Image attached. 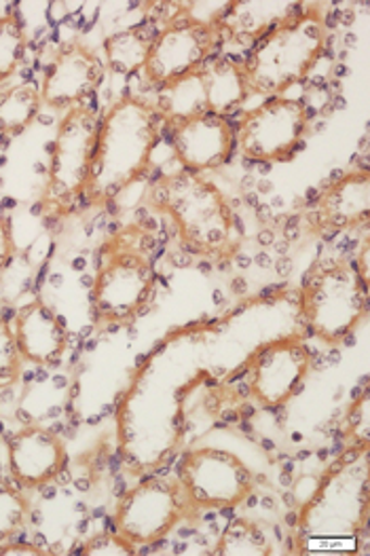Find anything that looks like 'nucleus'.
<instances>
[{
	"label": "nucleus",
	"mask_w": 370,
	"mask_h": 556,
	"mask_svg": "<svg viewBox=\"0 0 370 556\" xmlns=\"http://www.w3.org/2000/svg\"><path fill=\"white\" fill-rule=\"evenodd\" d=\"M369 169L349 172L329 185L316 201V223L329 231H347L369 223Z\"/></svg>",
	"instance_id": "17"
},
{
	"label": "nucleus",
	"mask_w": 370,
	"mask_h": 556,
	"mask_svg": "<svg viewBox=\"0 0 370 556\" xmlns=\"http://www.w3.org/2000/svg\"><path fill=\"white\" fill-rule=\"evenodd\" d=\"M151 201L171 218L184 248L204 256H225L235 245V214L225 193L204 174L180 169L162 176Z\"/></svg>",
	"instance_id": "3"
},
{
	"label": "nucleus",
	"mask_w": 370,
	"mask_h": 556,
	"mask_svg": "<svg viewBox=\"0 0 370 556\" xmlns=\"http://www.w3.org/2000/svg\"><path fill=\"white\" fill-rule=\"evenodd\" d=\"M214 555L269 556L273 555V546L258 525L246 518H238L220 535Z\"/></svg>",
	"instance_id": "23"
},
{
	"label": "nucleus",
	"mask_w": 370,
	"mask_h": 556,
	"mask_svg": "<svg viewBox=\"0 0 370 556\" xmlns=\"http://www.w3.org/2000/svg\"><path fill=\"white\" fill-rule=\"evenodd\" d=\"M307 125L309 113L301 100L276 96L244 115L235 147L244 160L282 163L301 149Z\"/></svg>",
	"instance_id": "10"
},
{
	"label": "nucleus",
	"mask_w": 370,
	"mask_h": 556,
	"mask_svg": "<svg viewBox=\"0 0 370 556\" xmlns=\"http://www.w3.org/2000/svg\"><path fill=\"white\" fill-rule=\"evenodd\" d=\"M100 117L87 106L66 113L60 123L47 172L44 198L60 212H68L85 195L98 142Z\"/></svg>",
	"instance_id": "7"
},
{
	"label": "nucleus",
	"mask_w": 370,
	"mask_h": 556,
	"mask_svg": "<svg viewBox=\"0 0 370 556\" xmlns=\"http://www.w3.org/2000/svg\"><path fill=\"white\" fill-rule=\"evenodd\" d=\"M178 480L191 510H229L244 504L254 478L246 464L220 448L189 451L178 468Z\"/></svg>",
	"instance_id": "8"
},
{
	"label": "nucleus",
	"mask_w": 370,
	"mask_h": 556,
	"mask_svg": "<svg viewBox=\"0 0 370 556\" xmlns=\"http://www.w3.org/2000/svg\"><path fill=\"white\" fill-rule=\"evenodd\" d=\"M171 149L182 169L206 174L222 167L235 151V131L218 115L171 123Z\"/></svg>",
	"instance_id": "13"
},
{
	"label": "nucleus",
	"mask_w": 370,
	"mask_h": 556,
	"mask_svg": "<svg viewBox=\"0 0 370 556\" xmlns=\"http://www.w3.org/2000/svg\"><path fill=\"white\" fill-rule=\"evenodd\" d=\"M155 106L125 96L100 119L89 182L82 198L93 205L119 198L149 167L162 138V121Z\"/></svg>",
	"instance_id": "2"
},
{
	"label": "nucleus",
	"mask_w": 370,
	"mask_h": 556,
	"mask_svg": "<svg viewBox=\"0 0 370 556\" xmlns=\"http://www.w3.org/2000/svg\"><path fill=\"white\" fill-rule=\"evenodd\" d=\"M9 472L15 482L28 489L60 477L66 466V446L62 438L41 426H28L9 440Z\"/></svg>",
	"instance_id": "15"
},
{
	"label": "nucleus",
	"mask_w": 370,
	"mask_h": 556,
	"mask_svg": "<svg viewBox=\"0 0 370 556\" xmlns=\"http://www.w3.org/2000/svg\"><path fill=\"white\" fill-rule=\"evenodd\" d=\"M13 332L20 354L39 366H58L68 348V330L62 318L42 301H33L20 309Z\"/></svg>",
	"instance_id": "16"
},
{
	"label": "nucleus",
	"mask_w": 370,
	"mask_h": 556,
	"mask_svg": "<svg viewBox=\"0 0 370 556\" xmlns=\"http://www.w3.org/2000/svg\"><path fill=\"white\" fill-rule=\"evenodd\" d=\"M26 45L28 39L22 22L13 13L0 17V83L20 68L26 55Z\"/></svg>",
	"instance_id": "24"
},
{
	"label": "nucleus",
	"mask_w": 370,
	"mask_h": 556,
	"mask_svg": "<svg viewBox=\"0 0 370 556\" xmlns=\"http://www.w3.org/2000/svg\"><path fill=\"white\" fill-rule=\"evenodd\" d=\"M85 556H133L136 546L125 540L119 531H104L89 540L82 548Z\"/></svg>",
	"instance_id": "28"
},
{
	"label": "nucleus",
	"mask_w": 370,
	"mask_h": 556,
	"mask_svg": "<svg viewBox=\"0 0 370 556\" xmlns=\"http://www.w3.org/2000/svg\"><path fill=\"white\" fill-rule=\"evenodd\" d=\"M204 87H206L207 113L227 117L229 113L238 111L246 102V77L242 64L233 62L231 58L218 55L207 58L204 66L200 68Z\"/></svg>",
	"instance_id": "19"
},
{
	"label": "nucleus",
	"mask_w": 370,
	"mask_h": 556,
	"mask_svg": "<svg viewBox=\"0 0 370 556\" xmlns=\"http://www.w3.org/2000/svg\"><path fill=\"white\" fill-rule=\"evenodd\" d=\"M303 11L301 2L286 0H238L231 2L220 30H227L231 40L238 42H258L278 26L286 24Z\"/></svg>",
	"instance_id": "18"
},
{
	"label": "nucleus",
	"mask_w": 370,
	"mask_h": 556,
	"mask_svg": "<svg viewBox=\"0 0 370 556\" xmlns=\"http://www.w3.org/2000/svg\"><path fill=\"white\" fill-rule=\"evenodd\" d=\"M155 109L169 125L207 115L206 87L202 73L195 71L162 85Z\"/></svg>",
	"instance_id": "20"
},
{
	"label": "nucleus",
	"mask_w": 370,
	"mask_h": 556,
	"mask_svg": "<svg viewBox=\"0 0 370 556\" xmlns=\"http://www.w3.org/2000/svg\"><path fill=\"white\" fill-rule=\"evenodd\" d=\"M157 35L160 33L151 24L129 26L125 30L111 35L104 42V55L111 73L129 77L142 71Z\"/></svg>",
	"instance_id": "21"
},
{
	"label": "nucleus",
	"mask_w": 370,
	"mask_h": 556,
	"mask_svg": "<svg viewBox=\"0 0 370 556\" xmlns=\"http://www.w3.org/2000/svg\"><path fill=\"white\" fill-rule=\"evenodd\" d=\"M22 354L9 321L0 318V386L13 383L22 370Z\"/></svg>",
	"instance_id": "27"
},
{
	"label": "nucleus",
	"mask_w": 370,
	"mask_h": 556,
	"mask_svg": "<svg viewBox=\"0 0 370 556\" xmlns=\"http://www.w3.org/2000/svg\"><path fill=\"white\" fill-rule=\"evenodd\" d=\"M347 419H349V432L356 434L354 446H358V434H360V444H369V390H365V394L352 404Z\"/></svg>",
	"instance_id": "29"
},
{
	"label": "nucleus",
	"mask_w": 370,
	"mask_h": 556,
	"mask_svg": "<svg viewBox=\"0 0 370 556\" xmlns=\"http://www.w3.org/2000/svg\"><path fill=\"white\" fill-rule=\"evenodd\" d=\"M155 267L138 248L113 245L98 267L91 288V309L102 324H125L136 318L155 292Z\"/></svg>",
	"instance_id": "6"
},
{
	"label": "nucleus",
	"mask_w": 370,
	"mask_h": 556,
	"mask_svg": "<svg viewBox=\"0 0 370 556\" xmlns=\"http://www.w3.org/2000/svg\"><path fill=\"white\" fill-rule=\"evenodd\" d=\"M356 271H358V276L360 279L369 286V239H365V243H362V252H360V258L356 256Z\"/></svg>",
	"instance_id": "32"
},
{
	"label": "nucleus",
	"mask_w": 370,
	"mask_h": 556,
	"mask_svg": "<svg viewBox=\"0 0 370 556\" xmlns=\"http://www.w3.org/2000/svg\"><path fill=\"white\" fill-rule=\"evenodd\" d=\"M220 37V26H204L187 17L169 22L157 35L149 60L144 64L146 79L155 85L180 79L204 66L216 40Z\"/></svg>",
	"instance_id": "11"
},
{
	"label": "nucleus",
	"mask_w": 370,
	"mask_h": 556,
	"mask_svg": "<svg viewBox=\"0 0 370 556\" xmlns=\"http://www.w3.org/2000/svg\"><path fill=\"white\" fill-rule=\"evenodd\" d=\"M13 256H15V241H13L11 223L4 216H0V269H4Z\"/></svg>",
	"instance_id": "30"
},
{
	"label": "nucleus",
	"mask_w": 370,
	"mask_h": 556,
	"mask_svg": "<svg viewBox=\"0 0 370 556\" xmlns=\"http://www.w3.org/2000/svg\"><path fill=\"white\" fill-rule=\"evenodd\" d=\"M329 40V26L320 9H303L296 17L254 42L242 71L247 91L276 98L305 80Z\"/></svg>",
	"instance_id": "4"
},
{
	"label": "nucleus",
	"mask_w": 370,
	"mask_h": 556,
	"mask_svg": "<svg viewBox=\"0 0 370 556\" xmlns=\"http://www.w3.org/2000/svg\"><path fill=\"white\" fill-rule=\"evenodd\" d=\"M33 288V271L26 258L15 256L9 261L4 269H0V301L13 305L22 296H26Z\"/></svg>",
	"instance_id": "26"
},
{
	"label": "nucleus",
	"mask_w": 370,
	"mask_h": 556,
	"mask_svg": "<svg viewBox=\"0 0 370 556\" xmlns=\"http://www.w3.org/2000/svg\"><path fill=\"white\" fill-rule=\"evenodd\" d=\"M370 446H352L316 486L296 520L301 555H354L369 525Z\"/></svg>",
	"instance_id": "1"
},
{
	"label": "nucleus",
	"mask_w": 370,
	"mask_h": 556,
	"mask_svg": "<svg viewBox=\"0 0 370 556\" xmlns=\"http://www.w3.org/2000/svg\"><path fill=\"white\" fill-rule=\"evenodd\" d=\"M0 556H47L39 546H30V544H7L0 546Z\"/></svg>",
	"instance_id": "31"
},
{
	"label": "nucleus",
	"mask_w": 370,
	"mask_h": 556,
	"mask_svg": "<svg viewBox=\"0 0 370 556\" xmlns=\"http://www.w3.org/2000/svg\"><path fill=\"white\" fill-rule=\"evenodd\" d=\"M189 510L178 478L151 477L125 493L115 513V525L136 548L153 546L165 540Z\"/></svg>",
	"instance_id": "9"
},
{
	"label": "nucleus",
	"mask_w": 370,
	"mask_h": 556,
	"mask_svg": "<svg viewBox=\"0 0 370 556\" xmlns=\"http://www.w3.org/2000/svg\"><path fill=\"white\" fill-rule=\"evenodd\" d=\"M104 75L106 66L91 49L82 45H71L58 53L44 73L42 104L58 111L82 106L85 98H89L100 87Z\"/></svg>",
	"instance_id": "14"
},
{
	"label": "nucleus",
	"mask_w": 370,
	"mask_h": 556,
	"mask_svg": "<svg viewBox=\"0 0 370 556\" xmlns=\"http://www.w3.org/2000/svg\"><path fill=\"white\" fill-rule=\"evenodd\" d=\"M30 506L11 482L0 480V544L11 540L28 520Z\"/></svg>",
	"instance_id": "25"
},
{
	"label": "nucleus",
	"mask_w": 370,
	"mask_h": 556,
	"mask_svg": "<svg viewBox=\"0 0 370 556\" xmlns=\"http://www.w3.org/2000/svg\"><path fill=\"white\" fill-rule=\"evenodd\" d=\"M309 370L311 354L298 337L271 341L252 358V396L267 408H280L301 392Z\"/></svg>",
	"instance_id": "12"
},
{
	"label": "nucleus",
	"mask_w": 370,
	"mask_h": 556,
	"mask_svg": "<svg viewBox=\"0 0 370 556\" xmlns=\"http://www.w3.org/2000/svg\"><path fill=\"white\" fill-rule=\"evenodd\" d=\"M369 312V286L347 261L324 265L307 279L303 316L309 330L329 345H341Z\"/></svg>",
	"instance_id": "5"
},
{
	"label": "nucleus",
	"mask_w": 370,
	"mask_h": 556,
	"mask_svg": "<svg viewBox=\"0 0 370 556\" xmlns=\"http://www.w3.org/2000/svg\"><path fill=\"white\" fill-rule=\"evenodd\" d=\"M41 89L35 83H20L0 93V134L26 131L41 113Z\"/></svg>",
	"instance_id": "22"
}]
</instances>
